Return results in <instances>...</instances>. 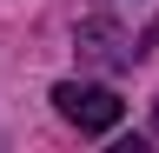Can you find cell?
I'll return each mask as SVG.
<instances>
[{
  "label": "cell",
  "mask_w": 159,
  "mask_h": 153,
  "mask_svg": "<svg viewBox=\"0 0 159 153\" xmlns=\"http://www.w3.org/2000/svg\"><path fill=\"white\" fill-rule=\"evenodd\" d=\"M53 107H60V120H73L80 133H113L119 113H126L113 87H93V80H60L53 87Z\"/></svg>",
  "instance_id": "obj_1"
},
{
  "label": "cell",
  "mask_w": 159,
  "mask_h": 153,
  "mask_svg": "<svg viewBox=\"0 0 159 153\" xmlns=\"http://www.w3.org/2000/svg\"><path fill=\"white\" fill-rule=\"evenodd\" d=\"M80 53H93L99 67H126V60H139V53L126 47V33H119L106 13H93V20H80Z\"/></svg>",
  "instance_id": "obj_2"
},
{
  "label": "cell",
  "mask_w": 159,
  "mask_h": 153,
  "mask_svg": "<svg viewBox=\"0 0 159 153\" xmlns=\"http://www.w3.org/2000/svg\"><path fill=\"white\" fill-rule=\"evenodd\" d=\"M152 133H159V100H152Z\"/></svg>",
  "instance_id": "obj_3"
}]
</instances>
